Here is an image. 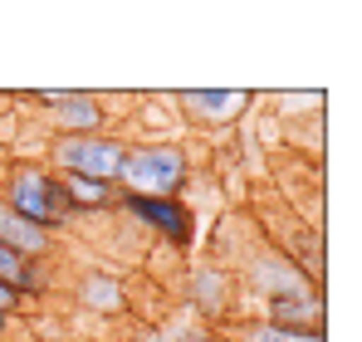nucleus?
I'll return each instance as SVG.
<instances>
[{
    "mask_svg": "<svg viewBox=\"0 0 362 342\" xmlns=\"http://www.w3.org/2000/svg\"><path fill=\"white\" fill-rule=\"evenodd\" d=\"M245 342H323V333H294V328H274V323H259L250 328Z\"/></svg>",
    "mask_w": 362,
    "mask_h": 342,
    "instance_id": "9b49d317",
    "label": "nucleus"
},
{
    "mask_svg": "<svg viewBox=\"0 0 362 342\" xmlns=\"http://www.w3.org/2000/svg\"><path fill=\"white\" fill-rule=\"evenodd\" d=\"M40 103L45 108H54V122L64 127V137H88V132H98L103 127V103L98 98H88V93H40Z\"/></svg>",
    "mask_w": 362,
    "mask_h": 342,
    "instance_id": "20e7f679",
    "label": "nucleus"
},
{
    "mask_svg": "<svg viewBox=\"0 0 362 342\" xmlns=\"http://www.w3.org/2000/svg\"><path fill=\"white\" fill-rule=\"evenodd\" d=\"M0 284L10 288V293H35V288H40L35 259H25V254H15V249L0 244Z\"/></svg>",
    "mask_w": 362,
    "mask_h": 342,
    "instance_id": "1a4fd4ad",
    "label": "nucleus"
},
{
    "mask_svg": "<svg viewBox=\"0 0 362 342\" xmlns=\"http://www.w3.org/2000/svg\"><path fill=\"white\" fill-rule=\"evenodd\" d=\"M0 244L15 249V254H25V259H40V254L49 249V230L30 225L25 216H15V211L0 201Z\"/></svg>",
    "mask_w": 362,
    "mask_h": 342,
    "instance_id": "0eeeda50",
    "label": "nucleus"
},
{
    "mask_svg": "<svg viewBox=\"0 0 362 342\" xmlns=\"http://www.w3.org/2000/svg\"><path fill=\"white\" fill-rule=\"evenodd\" d=\"M5 206H10L15 216H25L30 225H40V230H54V225L69 220V201H64L59 181L45 176V171H15Z\"/></svg>",
    "mask_w": 362,
    "mask_h": 342,
    "instance_id": "7ed1b4c3",
    "label": "nucleus"
},
{
    "mask_svg": "<svg viewBox=\"0 0 362 342\" xmlns=\"http://www.w3.org/2000/svg\"><path fill=\"white\" fill-rule=\"evenodd\" d=\"M118 181L127 186V196L177 201V191L186 186V152L181 147H142V152H127Z\"/></svg>",
    "mask_w": 362,
    "mask_h": 342,
    "instance_id": "f257e3e1",
    "label": "nucleus"
},
{
    "mask_svg": "<svg viewBox=\"0 0 362 342\" xmlns=\"http://www.w3.org/2000/svg\"><path fill=\"white\" fill-rule=\"evenodd\" d=\"M122 157H127V147L113 142V137H98V132H88V137H59L54 142V162L64 167V176H88V181H103V186L118 181Z\"/></svg>",
    "mask_w": 362,
    "mask_h": 342,
    "instance_id": "f03ea898",
    "label": "nucleus"
},
{
    "mask_svg": "<svg viewBox=\"0 0 362 342\" xmlns=\"http://www.w3.org/2000/svg\"><path fill=\"white\" fill-rule=\"evenodd\" d=\"M0 328H5V318H0Z\"/></svg>",
    "mask_w": 362,
    "mask_h": 342,
    "instance_id": "2eb2a0df",
    "label": "nucleus"
},
{
    "mask_svg": "<svg viewBox=\"0 0 362 342\" xmlns=\"http://www.w3.org/2000/svg\"><path fill=\"white\" fill-rule=\"evenodd\" d=\"M122 206H127L137 220H147L152 230H162L172 244H186V240H191V216H186L181 201H142V196H122Z\"/></svg>",
    "mask_w": 362,
    "mask_h": 342,
    "instance_id": "39448f33",
    "label": "nucleus"
},
{
    "mask_svg": "<svg viewBox=\"0 0 362 342\" xmlns=\"http://www.w3.org/2000/svg\"><path fill=\"white\" fill-rule=\"evenodd\" d=\"M59 191H64V201H69V211H74V206H78V211H98V206L113 201V191H108L103 181H88V176H64Z\"/></svg>",
    "mask_w": 362,
    "mask_h": 342,
    "instance_id": "9d476101",
    "label": "nucleus"
},
{
    "mask_svg": "<svg viewBox=\"0 0 362 342\" xmlns=\"http://www.w3.org/2000/svg\"><path fill=\"white\" fill-rule=\"evenodd\" d=\"M172 342H206V338H201L196 328H177V333H172Z\"/></svg>",
    "mask_w": 362,
    "mask_h": 342,
    "instance_id": "4468645a",
    "label": "nucleus"
},
{
    "mask_svg": "<svg viewBox=\"0 0 362 342\" xmlns=\"http://www.w3.org/2000/svg\"><path fill=\"white\" fill-rule=\"evenodd\" d=\"M15 303H20V293H10V288L0 284V318H5V313H10V308H15Z\"/></svg>",
    "mask_w": 362,
    "mask_h": 342,
    "instance_id": "ddd939ff",
    "label": "nucleus"
},
{
    "mask_svg": "<svg viewBox=\"0 0 362 342\" xmlns=\"http://www.w3.org/2000/svg\"><path fill=\"white\" fill-rule=\"evenodd\" d=\"M181 108L206 117V122H230V117H240L250 108V93L245 88H230V93H221V88H191V93H181Z\"/></svg>",
    "mask_w": 362,
    "mask_h": 342,
    "instance_id": "423d86ee",
    "label": "nucleus"
},
{
    "mask_svg": "<svg viewBox=\"0 0 362 342\" xmlns=\"http://www.w3.org/2000/svg\"><path fill=\"white\" fill-rule=\"evenodd\" d=\"M255 284L264 288V298H289V293H308V279H303V269L294 264H284V259H259L255 264Z\"/></svg>",
    "mask_w": 362,
    "mask_h": 342,
    "instance_id": "6e6552de",
    "label": "nucleus"
},
{
    "mask_svg": "<svg viewBox=\"0 0 362 342\" xmlns=\"http://www.w3.org/2000/svg\"><path fill=\"white\" fill-rule=\"evenodd\" d=\"M88 303L98 308V303H108V308H118L122 303V293H118V284L113 279H103V274H93V284H88Z\"/></svg>",
    "mask_w": 362,
    "mask_h": 342,
    "instance_id": "f8f14e48",
    "label": "nucleus"
}]
</instances>
